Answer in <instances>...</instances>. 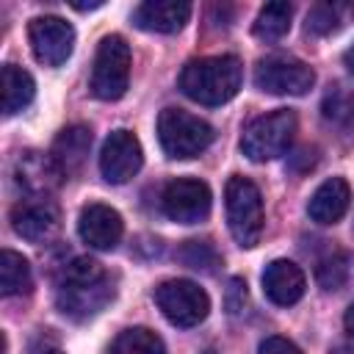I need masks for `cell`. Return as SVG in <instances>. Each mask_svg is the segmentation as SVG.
Instances as JSON below:
<instances>
[{"instance_id": "cell-1", "label": "cell", "mask_w": 354, "mask_h": 354, "mask_svg": "<svg viewBox=\"0 0 354 354\" xmlns=\"http://www.w3.org/2000/svg\"><path fill=\"white\" fill-rule=\"evenodd\" d=\"M113 299V282L91 257L69 260L55 279V304L72 321H88Z\"/></svg>"}, {"instance_id": "cell-2", "label": "cell", "mask_w": 354, "mask_h": 354, "mask_svg": "<svg viewBox=\"0 0 354 354\" xmlns=\"http://www.w3.org/2000/svg\"><path fill=\"white\" fill-rule=\"evenodd\" d=\"M243 83V66L235 55L194 58L180 72V91L199 105L230 102Z\"/></svg>"}, {"instance_id": "cell-3", "label": "cell", "mask_w": 354, "mask_h": 354, "mask_svg": "<svg viewBox=\"0 0 354 354\" xmlns=\"http://www.w3.org/2000/svg\"><path fill=\"white\" fill-rule=\"evenodd\" d=\"M224 207H227V227L232 238L243 249L257 246L263 235V221H266L260 188L249 177H241V174L230 177L224 188Z\"/></svg>"}, {"instance_id": "cell-4", "label": "cell", "mask_w": 354, "mask_h": 354, "mask_svg": "<svg viewBox=\"0 0 354 354\" xmlns=\"http://www.w3.org/2000/svg\"><path fill=\"white\" fill-rule=\"evenodd\" d=\"M158 141L169 158L188 160L213 144V127L183 108H163L158 116Z\"/></svg>"}, {"instance_id": "cell-5", "label": "cell", "mask_w": 354, "mask_h": 354, "mask_svg": "<svg viewBox=\"0 0 354 354\" xmlns=\"http://www.w3.org/2000/svg\"><path fill=\"white\" fill-rule=\"evenodd\" d=\"M293 136H296V113L288 108H277L249 122V127L241 136V149L249 160L266 163L285 155L293 144Z\"/></svg>"}, {"instance_id": "cell-6", "label": "cell", "mask_w": 354, "mask_h": 354, "mask_svg": "<svg viewBox=\"0 0 354 354\" xmlns=\"http://www.w3.org/2000/svg\"><path fill=\"white\" fill-rule=\"evenodd\" d=\"M130 83V44L122 36H105L97 47L91 66V94L102 102H113L124 97Z\"/></svg>"}, {"instance_id": "cell-7", "label": "cell", "mask_w": 354, "mask_h": 354, "mask_svg": "<svg viewBox=\"0 0 354 354\" xmlns=\"http://www.w3.org/2000/svg\"><path fill=\"white\" fill-rule=\"evenodd\" d=\"M254 86L266 94L279 97H301L315 86V72L310 64L293 58V55H266L254 66Z\"/></svg>"}, {"instance_id": "cell-8", "label": "cell", "mask_w": 354, "mask_h": 354, "mask_svg": "<svg viewBox=\"0 0 354 354\" xmlns=\"http://www.w3.org/2000/svg\"><path fill=\"white\" fill-rule=\"evenodd\" d=\"M155 304L180 329L199 326L210 313L207 293L191 279H166L155 288Z\"/></svg>"}, {"instance_id": "cell-9", "label": "cell", "mask_w": 354, "mask_h": 354, "mask_svg": "<svg viewBox=\"0 0 354 354\" xmlns=\"http://www.w3.org/2000/svg\"><path fill=\"white\" fill-rule=\"evenodd\" d=\"M210 205H213V194H210L207 183H202L196 177H177V180L166 183V188L160 194L163 213L177 224L205 221L210 213Z\"/></svg>"}, {"instance_id": "cell-10", "label": "cell", "mask_w": 354, "mask_h": 354, "mask_svg": "<svg viewBox=\"0 0 354 354\" xmlns=\"http://www.w3.org/2000/svg\"><path fill=\"white\" fill-rule=\"evenodd\" d=\"M28 41L39 64L61 66L75 50V28L61 17H36L28 22Z\"/></svg>"}, {"instance_id": "cell-11", "label": "cell", "mask_w": 354, "mask_h": 354, "mask_svg": "<svg viewBox=\"0 0 354 354\" xmlns=\"http://www.w3.org/2000/svg\"><path fill=\"white\" fill-rule=\"evenodd\" d=\"M144 163V152H141V141L130 133V130H113L100 149V171L108 183L122 185L127 180H133L138 174Z\"/></svg>"}, {"instance_id": "cell-12", "label": "cell", "mask_w": 354, "mask_h": 354, "mask_svg": "<svg viewBox=\"0 0 354 354\" xmlns=\"http://www.w3.org/2000/svg\"><path fill=\"white\" fill-rule=\"evenodd\" d=\"M11 227H14V232L19 238H25L30 243H44V241H50L58 232L61 213H58L55 202L41 199V196H30V199L14 205Z\"/></svg>"}, {"instance_id": "cell-13", "label": "cell", "mask_w": 354, "mask_h": 354, "mask_svg": "<svg viewBox=\"0 0 354 354\" xmlns=\"http://www.w3.org/2000/svg\"><path fill=\"white\" fill-rule=\"evenodd\" d=\"M64 171L61 166L53 160V155H44V152H36V149H28L17 158L14 163V180L17 185L30 194V196H41L47 199L53 191L61 188L64 183Z\"/></svg>"}, {"instance_id": "cell-14", "label": "cell", "mask_w": 354, "mask_h": 354, "mask_svg": "<svg viewBox=\"0 0 354 354\" xmlns=\"http://www.w3.org/2000/svg\"><path fill=\"white\" fill-rule=\"evenodd\" d=\"M122 232H124V224H122V216L119 210H113L111 205H102V202H91L80 210L77 216V235L83 243H88L91 249H100V252H111L116 249V243L122 241Z\"/></svg>"}, {"instance_id": "cell-15", "label": "cell", "mask_w": 354, "mask_h": 354, "mask_svg": "<svg viewBox=\"0 0 354 354\" xmlns=\"http://www.w3.org/2000/svg\"><path fill=\"white\" fill-rule=\"evenodd\" d=\"M307 279L293 260H271L263 271V293L277 307H290L304 296Z\"/></svg>"}, {"instance_id": "cell-16", "label": "cell", "mask_w": 354, "mask_h": 354, "mask_svg": "<svg viewBox=\"0 0 354 354\" xmlns=\"http://www.w3.org/2000/svg\"><path fill=\"white\" fill-rule=\"evenodd\" d=\"M191 17L185 0H147L133 11V22L149 33H177Z\"/></svg>"}, {"instance_id": "cell-17", "label": "cell", "mask_w": 354, "mask_h": 354, "mask_svg": "<svg viewBox=\"0 0 354 354\" xmlns=\"http://www.w3.org/2000/svg\"><path fill=\"white\" fill-rule=\"evenodd\" d=\"M348 205H351L348 183L343 177H329L313 191V196L307 202V213L315 224H335L346 216Z\"/></svg>"}, {"instance_id": "cell-18", "label": "cell", "mask_w": 354, "mask_h": 354, "mask_svg": "<svg viewBox=\"0 0 354 354\" xmlns=\"http://www.w3.org/2000/svg\"><path fill=\"white\" fill-rule=\"evenodd\" d=\"M88 149H91V130L86 124H69L55 136L50 155L61 166V171L69 177V174L80 171V166L86 163Z\"/></svg>"}, {"instance_id": "cell-19", "label": "cell", "mask_w": 354, "mask_h": 354, "mask_svg": "<svg viewBox=\"0 0 354 354\" xmlns=\"http://www.w3.org/2000/svg\"><path fill=\"white\" fill-rule=\"evenodd\" d=\"M354 19V3L346 0H324L315 3L304 17V30L313 36H332L343 30Z\"/></svg>"}, {"instance_id": "cell-20", "label": "cell", "mask_w": 354, "mask_h": 354, "mask_svg": "<svg viewBox=\"0 0 354 354\" xmlns=\"http://www.w3.org/2000/svg\"><path fill=\"white\" fill-rule=\"evenodd\" d=\"M33 94H36V83L30 72H25L22 66L6 64L3 66V113L6 116L19 113L33 102Z\"/></svg>"}, {"instance_id": "cell-21", "label": "cell", "mask_w": 354, "mask_h": 354, "mask_svg": "<svg viewBox=\"0 0 354 354\" xmlns=\"http://www.w3.org/2000/svg\"><path fill=\"white\" fill-rule=\"evenodd\" d=\"M315 282L326 293H337L354 282V254L351 252H335L324 257L315 268Z\"/></svg>"}, {"instance_id": "cell-22", "label": "cell", "mask_w": 354, "mask_h": 354, "mask_svg": "<svg viewBox=\"0 0 354 354\" xmlns=\"http://www.w3.org/2000/svg\"><path fill=\"white\" fill-rule=\"evenodd\" d=\"M290 19H293L290 3H266L252 25V33L260 41H277L290 30Z\"/></svg>"}, {"instance_id": "cell-23", "label": "cell", "mask_w": 354, "mask_h": 354, "mask_svg": "<svg viewBox=\"0 0 354 354\" xmlns=\"http://www.w3.org/2000/svg\"><path fill=\"white\" fill-rule=\"evenodd\" d=\"M30 266L28 260L14 252V249H3L0 254V293L3 296H17V293H25L30 290Z\"/></svg>"}, {"instance_id": "cell-24", "label": "cell", "mask_w": 354, "mask_h": 354, "mask_svg": "<svg viewBox=\"0 0 354 354\" xmlns=\"http://www.w3.org/2000/svg\"><path fill=\"white\" fill-rule=\"evenodd\" d=\"M111 354H166L163 340L147 326H130L116 335L111 343Z\"/></svg>"}, {"instance_id": "cell-25", "label": "cell", "mask_w": 354, "mask_h": 354, "mask_svg": "<svg viewBox=\"0 0 354 354\" xmlns=\"http://www.w3.org/2000/svg\"><path fill=\"white\" fill-rule=\"evenodd\" d=\"M321 113H324L326 122L351 124V122H354V94L346 91L343 86H332V88L324 94Z\"/></svg>"}, {"instance_id": "cell-26", "label": "cell", "mask_w": 354, "mask_h": 354, "mask_svg": "<svg viewBox=\"0 0 354 354\" xmlns=\"http://www.w3.org/2000/svg\"><path fill=\"white\" fill-rule=\"evenodd\" d=\"M177 257H180L188 268L205 271V274L216 271V266H218V252H216L207 241H185V246L177 252Z\"/></svg>"}, {"instance_id": "cell-27", "label": "cell", "mask_w": 354, "mask_h": 354, "mask_svg": "<svg viewBox=\"0 0 354 354\" xmlns=\"http://www.w3.org/2000/svg\"><path fill=\"white\" fill-rule=\"evenodd\" d=\"M257 354H301V351H299V346H296L293 340L274 335V337H266V340L260 343Z\"/></svg>"}, {"instance_id": "cell-28", "label": "cell", "mask_w": 354, "mask_h": 354, "mask_svg": "<svg viewBox=\"0 0 354 354\" xmlns=\"http://www.w3.org/2000/svg\"><path fill=\"white\" fill-rule=\"evenodd\" d=\"M243 304H246V282L235 277L230 279V288H227V310L235 315L243 310Z\"/></svg>"}, {"instance_id": "cell-29", "label": "cell", "mask_w": 354, "mask_h": 354, "mask_svg": "<svg viewBox=\"0 0 354 354\" xmlns=\"http://www.w3.org/2000/svg\"><path fill=\"white\" fill-rule=\"evenodd\" d=\"M343 326H346V332L354 337V301L348 304V310H346V315H343Z\"/></svg>"}, {"instance_id": "cell-30", "label": "cell", "mask_w": 354, "mask_h": 354, "mask_svg": "<svg viewBox=\"0 0 354 354\" xmlns=\"http://www.w3.org/2000/svg\"><path fill=\"white\" fill-rule=\"evenodd\" d=\"M343 64H346V69L354 75V44H351V47L343 53Z\"/></svg>"}, {"instance_id": "cell-31", "label": "cell", "mask_w": 354, "mask_h": 354, "mask_svg": "<svg viewBox=\"0 0 354 354\" xmlns=\"http://www.w3.org/2000/svg\"><path fill=\"white\" fill-rule=\"evenodd\" d=\"M102 6V0H97V3H72V8H77V11H88V8H100Z\"/></svg>"}, {"instance_id": "cell-32", "label": "cell", "mask_w": 354, "mask_h": 354, "mask_svg": "<svg viewBox=\"0 0 354 354\" xmlns=\"http://www.w3.org/2000/svg\"><path fill=\"white\" fill-rule=\"evenodd\" d=\"M332 354H354V348H348V346H337Z\"/></svg>"}, {"instance_id": "cell-33", "label": "cell", "mask_w": 354, "mask_h": 354, "mask_svg": "<svg viewBox=\"0 0 354 354\" xmlns=\"http://www.w3.org/2000/svg\"><path fill=\"white\" fill-rule=\"evenodd\" d=\"M41 354H64V351H58V348H47V351H41Z\"/></svg>"}]
</instances>
